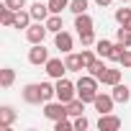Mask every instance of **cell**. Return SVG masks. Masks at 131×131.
Masks as SVG:
<instances>
[{
  "label": "cell",
  "instance_id": "obj_23",
  "mask_svg": "<svg viewBox=\"0 0 131 131\" xmlns=\"http://www.w3.org/2000/svg\"><path fill=\"white\" fill-rule=\"evenodd\" d=\"M116 21L123 28H131V8H118L116 10Z\"/></svg>",
  "mask_w": 131,
  "mask_h": 131
},
{
  "label": "cell",
  "instance_id": "obj_7",
  "mask_svg": "<svg viewBox=\"0 0 131 131\" xmlns=\"http://www.w3.org/2000/svg\"><path fill=\"white\" fill-rule=\"evenodd\" d=\"M28 62L31 64H46L49 62V49L44 46V44H31V49H28Z\"/></svg>",
  "mask_w": 131,
  "mask_h": 131
},
{
  "label": "cell",
  "instance_id": "obj_17",
  "mask_svg": "<svg viewBox=\"0 0 131 131\" xmlns=\"http://www.w3.org/2000/svg\"><path fill=\"white\" fill-rule=\"evenodd\" d=\"M105 70H108V64L103 62V57H98L90 67H88V72L93 75V77H98V80H103V75H105Z\"/></svg>",
  "mask_w": 131,
  "mask_h": 131
},
{
  "label": "cell",
  "instance_id": "obj_6",
  "mask_svg": "<svg viewBox=\"0 0 131 131\" xmlns=\"http://www.w3.org/2000/svg\"><path fill=\"white\" fill-rule=\"evenodd\" d=\"M44 70H46V75L51 77V80H59V77H64L70 70H67V64H64L62 59H54V57H49V62L44 64Z\"/></svg>",
  "mask_w": 131,
  "mask_h": 131
},
{
  "label": "cell",
  "instance_id": "obj_16",
  "mask_svg": "<svg viewBox=\"0 0 131 131\" xmlns=\"http://www.w3.org/2000/svg\"><path fill=\"white\" fill-rule=\"evenodd\" d=\"M31 21H34V16H31V10H16V23H13V28H28L31 26Z\"/></svg>",
  "mask_w": 131,
  "mask_h": 131
},
{
  "label": "cell",
  "instance_id": "obj_10",
  "mask_svg": "<svg viewBox=\"0 0 131 131\" xmlns=\"http://www.w3.org/2000/svg\"><path fill=\"white\" fill-rule=\"evenodd\" d=\"M121 128V118L113 113H103L98 118V131H118Z\"/></svg>",
  "mask_w": 131,
  "mask_h": 131
},
{
  "label": "cell",
  "instance_id": "obj_11",
  "mask_svg": "<svg viewBox=\"0 0 131 131\" xmlns=\"http://www.w3.org/2000/svg\"><path fill=\"white\" fill-rule=\"evenodd\" d=\"M28 10H31L34 21H41V23H44V21L51 16V10H49V3H46V0H36V3H34Z\"/></svg>",
  "mask_w": 131,
  "mask_h": 131
},
{
  "label": "cell",
  "instance_id": "obj_4",
  "mask_svg": "<svg viewBox=\"0 0 131 131\" xmlns=\"http://www.w3.org/2000/svg\"><path fill=\"white\" fill-rule=\"evenodd\" d=\"M21 98H23V103H28V105H39V103H44L41 82H28V85L21 90Z\"/></svg>",
  "mask_w": 131,
  "mask_h": 131
},
{
  "label": "cell",
  "instance_id": "obj_12",
  "mask_svg": "<svg viewBox=\"0 0 131 131\" xmlns=\"http://www.w3.org/2000/svg\"><path fill=\"white\" fill-rule=\"evenodd\" d=\"M75 28H77V34L93 31V28H95V21H93L88 13H80V16H75Z\"/></svg>",
  "mask_w": 131,
  "mask_h": 131
},
{
  "label": "cell",
  "instance_id": "obj_36",
  "mask_svg": "<svg viewBox=\"0 0 131 131\" xmlns=\"http://www.w3.org/2000/svg\"><path fill=\"white\" fill-rule=\"evenodd\" d=\"M128 3H131V0H121V5H128Z\"/></svg>",
  "mask_w": 131,
  "mask_h": 131
},
{
  "label": "cell",
  "instance_id": "obj_32",
  "mask_svg": "<svg viewBox=\"0 0 131 131\" xmlns=\"http://www.w3.org/2000/svg\"><path fill=\"white\" fill-rule=\"evenodd\" d=\"M88 126H90V121L85 116H75V131H85Z\"/></svg>",
  "mask_w": 131,
  "mask_h": 131
},
{
  "label": "cell",
  "instance_id": "obj_13",
  "mask_svg": "<svg viewBox=\"0 0 131 131\" xmlns=\"http://www.w3.org/2000/svg\"><path fill=\"white\" fill-rule=\"evenodd\" d=\"M113 100L116 103H128L131 100V88L128 85H123V82H118V85H113Z\"/></svg>",
  "mask_w": 131,
  "mask_h": 131
},
{
  "label": "cell",
  "instance_id": "obj_15",
  "mask_svg": "<svg viewBox=\"0 0 131 131\" xmlns=\"http://www.w3.org/2000/svg\"><path fill=\"white\" fill-rule=\"evenodd\" d=\"M64 64H67V70L70 72H82L85 70V64H82V57L80 54H64Z\"/></svg>",
  "mask_w": 131,
  "mask_h": 131
},
{
  "label": "cell",
  "instance_id": "obj_22",
  "mask_svg": "<svg viewBox=\"0 0 131 131\" xmlns=\"http://www.w3.org/2000/svg\"><path fill=\"white\" fill-rule=\"evenodd\" d=\"M100 82H103V85H111V88H113V85H118V82H121V70H111V67H108Z\"/></svg>",
  "mask_w": 131,
  "mask_h": 131
},
{
  "label": "cell",
  "instance_id": "obj_30",
  "mask_svg": "<svg viewBox=\"0 0 131 131\" xmlns=\"http://www.w3.org/2000/svg\"><path fill=\"white\" fill-rule=\"evenodd\" d=\"M126 49H128V46H123L121 41H116V44H113V51H111V57H108V59H111V62H118V59H121V54H123Z\"/></svg>",
  "mask_w": 131,
  "mask_h": 131
},
{
  "label": "cell",
  "instance_id": "obj_26",
  "mask_svg": "<svg viewBox=\"0 0 131 131\" xmlns=\"http://www.w3.org/2000/svg\"><path fill=\"white\" fill-rule=\"evenodd\" d=\"M54 131H75V121L59 118V121H54Z\"/></svg>",
  "mask_w": 131,
  "mask_h": 131
},
{
  "label": "cell",
  "instance_id": "obj_33",
  "mask_svg": "<svg viewBox=\"0 0 131 131\" xmlns=\"http://www.w3.org/2000/svg\"><path fill=\"white\" fill-rule=\"evenodd\" d=\"M3 3H5L8 8H13V10H23V8H26V0H3Z\"/></svg>",
  "mask_w": 131,
  "mask_h": 131
},
{
  "label": "cell",
  "instance_id": "obj_8",
  "mask_svg": "<svg viewBox=\"0 0 131 131\" xmlns=\"http://www.w3.org/2000/svg\"><path fill=\"white\" fill-rule=\"evenodd\" d=\"M54 46L62 51V54H70L72 51V46H75V39H72V34L70 31H59V34H54Z\"/></svg>",
  "mask_w": 131,
  "mask_h": 131
},
{
  "label": "cell",
  "instance_id": "obj_14",
  "mask_svg": "<svg viewBox=\"0 0 131 131\" xmlns=\"http://www.w3.org/2000/svg\"><path fill=\"white\" fill-rule=\"evenodd\" d=\"M13 121H16V111H13V105H3L0 108V128H10L13 126Z\"/></svg>",
  "mask_w": 131,
  "mask_h": 131
},
{
  "label": "cell",
  "instance_id": "obj_21",
  "mask_svg": "<svg viewBox=\"0 0 131 131\" xmlns=\"http://www.w3.org/2000/svg\"><path fill=\"white\" fill-rule=\"evenodd\" d=\"M16 82V70L13 67H3V70H0V85H3V88H10Z\"/></svg>",
  "mask_w": 131,
  "mask_h": 131
},
{
  "label": "cell",
  "instance_id": "obj_27",
  "mask_svg": "<svg viewBox=\"0 0 131 131\" xmlns=\"http://www.w3.org/2000/svg\"><path fill=\"white\" fill-rule=\"evenodd\" d=\"M51 13H62L64 8H70V0H46Z\"/></svg>",
  "mask_w": 131,
  "mask_h": 131
},
{
  "label": "cell",
  "instance_id": "obj_31",
  "mask_svg": "<svg viewBox=\"0 0 131 131\" xmlns=\"http://www.w3.org/2000/svg\"><path fill=\"white\" fill-rule=\"evenodd\" d=\"M80 41H82V46H95V34L93 31H85V34H80Z\"/></svg>",
  "mask_w": 131,
  "mask_h": 131
},
{
  "label": "cell",
  "instance_id": "obj_9",
  "mask_svg": "<svg viewBox=\"0 0 131 131\" xmlns=\"http://www.w3.org/2000/svg\"><path fill=\"white\" fill-rule=\"evenodd\" d=\"M93 105H95V111L103 116V113H111L113 111V105H116V100H113V95H105V93H98L95 95V100H93Z\"/></svg>",
  "mask_w": 131,
  "mask_h": 131
},
{
  "label": "cell",
  "instance_id": "obj_19",
  "mask_svg": "<svg viewBox=\"0 0 131 131\" xmlns=\"http://www.w3.org/2000/svg\"><path fill=\"white\" fill-rule=\"evenodd\" d=\"M44 23H46L49 34H59V31L64 28V26H62V13H51V16H49V18H46Z\"/></svg>",
  "mask_w": 131,
  "mask_h": 131
},
{
  "label": "cell",
  "instance_id": "obj_1",
  "mask_svg": "<svg viewBox=\"0 0 131 131\" xmlns=\"http://www.w3.org/2000/svg\"><path fill=\"white\" fill-rule=\"evenodd\" d=\"M98 77H93L90 72L88 75H80V80H77V98L80 100H85V103H93L95 100V95H98Z\"/></svg>",
  "mask_w": 131,
  "mask_h": 131
},
{
  "label": "cell",
  "instance_id": "obj_2",
  "mask_svg": "<svg viewBox=\"0 0 131 131\" xmlns=\"http://www.w3.org/2000/svg\"><path fill=\"white\" fill-rule=\"evenodd\" d=\"M54 85H57V100L70 103V100L77 98V82H72V80H67V77H59Z\"/></svg>",
  "mask_w": 131,
  "mask_h": 131
},
{
  "label": "cell",
  "instance_id": "obj_3",
  "mask_svg": "<svg viewBox=\"0 0 131 131\" xmlns=\"http://www.w3.org/2000/svg\"><path fill=\"white\" fill-rule=\"evenodd\" d=\"M44 116H46L51 123L59 121V118H67V116H70L67 103H62V100H46V103H44Z\"/></svg>",
  "mask_w": 131,
  "mask_h": 131
},
{
  "label": "cell",
  "instance_id": "obj_24",
  "mask_svg": "<svg viewBox=\"0 0 131 131\" xmlns=\"http://www.w3.org/2000/svg\"><path fill=\"white\" fill-rule=\"evenodd\" d=\"M85 100H80V98H75V100H70L67 103V111H70V116H82V111H85Z\"/></svg>",
  "mask_w": 131,
  "mask_h": 131
},
{
  "label": "cell",
  "instance_id": "obj_34",
  "mask_svg": "<svg viewBox=\"0 0 131 131\" xmlns=\"http://www.w3.org/2000/svg\"><path fill=\"white\" fill-rule=\"evenodd\" d=\"M118 64H121V67H131V46L121 54V59H118Z\"/></svg>",
  "mask_w": 131,
  "mask_h": 131
},
{
  "label": "cell",
  "instance_id": "obj_35",
  "mask_svg": "<svg viewBox=\"0 0 131 131\" xmlns=\"http://www.w3.org/2000/svg\"><path fill=\"white\" fill-rule=\"evenodd\" d=\"M95 3H98V5H100V8H108V5H111V3H113V0H95Z\"/></svg>",
  "mask_w": 131,
  "mask_h": 131
},
{
  "label": "cell",
  "instance_id": "obj_29",
  "mask_svg": "<svg viewBox=\"0 0 131 131\" xmlns=\"http://www.w3.org/2000/svg\"><path fill=\"white\" fill-rule=\"evenodd\" d=\"M116 39H118L123 46H131V28H123V26H121V28L116 31Z\"/></svg>",
  "mask_w": 131,
  "mask_h": 131
},
{
  "label": "cell",
  "instance_id": "obj_5",
  "mask_svg": "<svg viewBox=\"0 0 131 131\" xmlns=\"http://www.w3.org/2000/svg\"><path fill=\"white\" fill-rule=\"evenodd\" d=\"M46 34H49V28H46V23H41V21H36V23H31V26L26 28V39H28V44H44Z\"/></svg>",
  "mask_w": 131,
  "mask_h": 131
},
{
  "label": "cell",
  "instance_id": "obj_25",
  "mask_svg": "<svg viewBox=\"0 0 131 131\" xmlns=\"http://www.w3.org/2000/svg\"><path fill=\"white\" fill-rule=\"evenodd\" d=\"M88 8H90V0H70V10H72L75 16L88 13Z\"/></svg>",
  "mask_w": 131,
  "mask_h": 131
},
{
  "label": "cell",
  "instance_id": "obj_28",
  "mask_svg": "<svg viewBox=\"0 0 131 131\" xmlns=\"http://www.w3.org/2000/svg\"><path fill=\"white\" fill-rule=\"evenodd\" d=\"M80 57H82V64H85V70H88L90 64L98 59V51H93V49H82V51H80Z\"/></svg>",
  "mask_w": 131,
  "mask_h": 131
},
{
  "label": "cell",
  "instance_id": "obj_20",
  "mask_svg": "<svg viewBox=\"0 0 131 131\" xmlns=\"http://www.w3.org/2000/svg\"><path fill=\"white\" fill-rule=\"evenodd\" d=\"M95 51H98V57L108 59L111 51H113V41H108V39H98V41H95Z\"/></svg>",
  "mask_w": 131,
  "mask_h": 131
},
{
  "label": "cell",
  "instance_id": "obj_18",
  "mask_svg": "<svg viewBox=\"0 0 131 131\" xmlns=\"http://www.w3.org/2000/svg\"><path fill=\"white\" fill-rule=\"evenodd\" d=\"M0 23L8 26V28H13V23H16V10L8 8L5 3H3V8H0Z\"/></svg>",
  "mask_w": 131,
  "mask_h": 131
}]
</instances>
